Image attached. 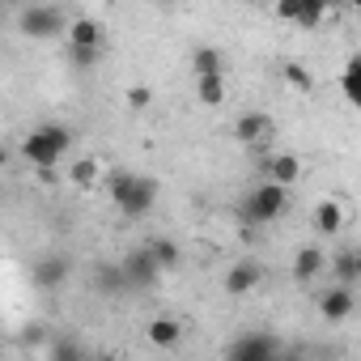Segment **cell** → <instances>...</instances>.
Wrapping results in <instances>:
<instances>
[{"label": "cell", "mask_w": 361, "mask_h": 361, "mask_svg": "<svg viewBox=\"0 0 361 361\" xmlns=\"http://www.w3.org/2000/svg\"><path fill=\"white\" fill-rule=\"evenodd\" d=\"M111 200L119 204L123 217H145L157 204V178L132 174V170H115L111 174Z\"/></svg>", "instance_id": "6da1fadb"}, {"label": "cell", "mask_w": 361, "mask_h": 361, "mask_svg": "<svg viewBox=\"0 0 361 361\" xmlns=\"http://www.w3.org/2000/svg\"><path fill=\"white\" fill-rule=\"evenodd\" d=\"M68 145H73V132H68L64 123H39V128L22 140V157H26L30 166H39V170H56V161L68 153Z\"/></svg>", "instance_id": "7a4b0ae2"}, {"label": "cell", "mask_w": 361, "mask_h": 361, "mask_svg": "<svg viewBox=\"0 0 361 361\" xmlns=\"http://www.w3.org/2000/svg\"><path fill=\"white\" fill-rule=\"evenodd\" d=\"M18 30L26 39H60L68 35V13L60 5H26L18 13Z\"/></svg>", "instance_id": "3957f363"}, {"label": "cell", "mask_w": 361, "mask_h": 361, "mask_svg": "<svg viewBox=\"0 0 361 361\" xmlns=\"http://www.w3.org/2000/svg\"><path fill=\"white\" fill-rule=\"evenodd\" d=\"M285 209H289V192L276 188V183H259V188L243 200V217H247L251 226H268V221H276Z\"/></svg>", "instance_id": "277c9868"}, {"label": "cell", "mask_w": 361, "mask_h": 361, "mask_svg": "<svg viewBox=\"0 0 361 361\" xmlns=\"http://www.w3.org/2000/svg\"><path fill=\"white\" fill-rule=\"evenodd\" d=\"M276 340L264 336V331H251V336H238L226 353V361H276Z\"/></svg>", "instance_id": "5b68a950"}, {"label": "cell", "mask_w": 361, "mask_h": 361, "mask_svg": "<svg viewBox=\"0 0 361 361\" xmlns=\"http://www.w3.org/2000/svg\"><path fill=\"white\" fill-rule=\"evenodd\" d=\"M119 272H123V285L128 289H149L157 276H161V268L153 264V255H149V247H140V251H132L123 264H119Z\"/></svg>", "instance_id": "8992f818"}, {"label": "cell", "mask_w": 361, "mask_h": 361, "mask_svg": "<svg viewBox=\"0 0 361 361\" xmlns=\"http://www.w3.org/2000/svg\"><path fill=\"white\" fill-rule=\"evenodd\" d=\"M68 47H77V51H102V22L98 18H73L68 22Z\"/></svg>", "instance_id": "52a82bcc"}, {"label": "cell", "mask_w": 361, "mask_h": 361, "mask_svg": "<svg viewBox=\"0 0 361 361\" xmlns=\"http://www.w3.org/2000/svg\"><path fill=\"white\" fill-rule=\"evenodd\" d=\"M276 18H285V22H298V26L314 30V26L327 18V5H319V0H285V5H276Z\"/></svg>", "instance_id": "ba28073f"}, {"label": "cell", "mask_w": 361, "mask_h": 361, "mask_svg": "<svg viewBox=\"0 0 361 361\" xmlns=\"http://www.w3.org/2000/svg\"><path fill=\"white\" fill-rule=\"evenodd\" d=\"M234 140H243V145H268L272 140V119L264 115V111H247L238 123H234Z\"/></svg>", "instance_id": "9c48e42d"}, {"label": "cell", "mask_w": 361, "mask_h": 361, "mask_svg": "<svg viewBox=\"0 0 361 361\" xmlns=\"http://www.w3.org/2000/svg\"><path fill=\"white\" fill-rule=\"evenodd\" d=\"M259 281H264V264H259V259H238V264L226 272V293L243 298V293H251Z\"/></svg>", "instance_id": "30bf717a"}, {"label": "cell", "mask_w": 361, "mask_h": 361, "mask_svg": "<svg viewBox=\"0 0 361 361\" xmlns=\"http://www.w3.org/2000/svg\"><path fill=\"white\" fill-rule=\"evenodd\" d=\"M259 170H264V183H276V188L289 192V188L298 183V174H302V161H298L293 153H281V157H268Z\"/></svg>", "instance_id": "8fae6325"}, {"label": "cell", "mask_w": 361, "mask_h": 361, "mask_svg": "<svg viewBox=\"0 0 361 361\" xmlns=\"http://www.w3.org/2000/svg\"><path fill=\"white\" fill-rule=\"evenodd\" d=\"M353 306H357V293L344 289V285H331V289L319 298V310H323L327 323H344V319L353 314Z\"/></svg>", "instance_id": "7c38bea8"}, {"label": "cell", "mask_w": 361, "mask_h": 361, "mask_svg": "<svg viewBox=\"0 0 361 361\" xmlns=\"http://www.w3.org/2000/svg\"><path fill=\"white\" fill-rule=\"evenodd\" d=\"M319 272H327V251H323V247H302V251L293 255V281L310 285Z\"/></svg>", "instance_id": "4fadbf2b"}, {"label": "cell", "mask_w": 361, "mask_h": 361, "mask_svg": "<svg viewBox=\"0 0 361 361\" xmlns=\"http://www.w3.org/2000/svg\"><path fill=\"white\" fill-rule=\"evenodd\" d=\"M64 276H68V259H60V255H47V259H39L30 268L35 289H56V285H64Z\"/></svg>", "instance_id": "5bb4252c"}, {"label": "cell", "mask_w": 361, "mask_h": 361, "mask_svg": "<svg viewBox=\"0 0 361 361\" xmlns=\"http://www.w3.org/2000/svg\"><path fill=\"white\" fill-rule=\"evenodd\" d=\"M327 272L336 276V285L353 289V285H357V276H361V255H357V247H348V251L331 255V259H327Z\"/></svg>", "instance_id": "9a60e30c"}, {"label": "cell", "mask_w": 361, "mask_h": 361, "mask_svg": "<svg viewBox=\"0 0 361 361\" xmlns=\"http://www.w3.org/2000/svg\"><path fill=\"white\" fill-rule=\"evenodd\" d=\"M192 73H196V81L200 77H226V56L217 47H196L192 51Z\"/></svg>", "instance_id": "2e32d148"}, {"label": "cell", "mask_w": 361, "mask_h": 361, "mask_svg": "<svg viewBox=\"0 0 361 361\" xmlns=\"http://www.w3.org/2000/svg\"><path fill=\"white\" fill-rule=\"evenodd\" d=\"M314 230H319L323 238H336V234L344 230V209H340L336 200H323V204L314 209Z\"/></svg>", "instance_id": "e0dca14e"}, {"label": "cell", "mask_w": 361, "mask_h": 361, "mask_svg": "<svg viewBox=\"0 0 361 361\" xmlns=\"http://www.w3.org/2000/svg\"><path fill=\"white\" fill-rule=\"evenodd\" d=\"M149 340H153L157 348H174L178 340H183V327H178L174 319H153V323H149Z\"/></svg>", "instance_id": "ac0fdd59"}, {"label": "cell", "mask_w": 361, "mask_h": 361, "mask_svg": "<svg viewBox=\"0 0 361 361\" xmlns=\"http://www.w3.org/2000/svg\"><path fill=\"white\" fill-rule=\"evenodd\" d=\"M226 94H230V90H226V77H200V81H196V98H200L204 106H221Z\"/></svg>", "instance_id": "d6986e66"}, {"label": "cell", "mask_w": 361, "mask_h": 361, "mask_svg": "<svg viewBox=\"0 0 361 361\" xmlns=\"http://www.w3.org/2000/svg\"><path fill=\"white\" fill-rule=\"evenodd\" d=\"M98 170H102L98 157H77L73 170H68V178H73L77 188H94V183H98Z\"/></svg>", "instance_id": "ffe728a7"}, {"label": "cell", "mask_w": 361, "mask_h": 361, "mask_svg": "<svg viewBox=\"0 0 361 361\" xmlns=\"http://www.w3.org/2000/svg\"><path fill=\"white\" fill-rule=\"evenodd\" d=\"M149 255H153V264H157L161 272H170V268L178 264V247H174V238H157V243H149Z\"/></svg>", "instance_id": "44dd1931"}, {"label": "cell", "mask_w": 361, "mask_h": 361, "mask_svg": "<svg viewBox=\"0 0 361 361\" xmlns=\"http://www.w3.org/2000/svg\"><path fill=\"white\" fill-rule=\"evenodd\" d=\"M340 85H344V98H348V102H361V60H357V56L344 64V77H340Z\"/></svg>", "instance_id": "7402d4cb"}, {"label": "cell", "mask_w": 361, "mask_h": 361, "mask_svg": "<svg viewBox=\"0 0 361 361\" xmlns=\"http://www.w3.org/2000/svg\"><path fill=\"white\" fill-rule=\"evenodd\" d=\"M47 357H51V361H85V348H81L77 340H68V336H56Z\"/></svg>", "instance_id": "603a6c76"}, {"label": "cell", "mask_w": 361, "mask_h": 361, "mask_svg": "<svg viewBox=\"0 0 361 361\" xmlns=\"http://www.w3.org/2000/svg\"><path fill=\"white\" fill-rule=\"evenodd\" d=\"M281 77H285L293 90H302V94H310V90H314V77H310V68H306V64H298V60H293V64H285V68H281Z\"/></svg>", "instance_id": "cb8c5ba5"}, {"label": "cell", "mask_w": 361, "mask_h": 361, "mask_svg": "<svg viewBox=\"0 0 361 361\" xmlns=\"http://www.w3.org/2000/svg\"><path fill=\"white\" fill-rule=\"evenodd\" d=\"M94 285H98L102 293H123V289H128L119 268H98V272H94Z\"/></svg>", "instance_id": "d4e9b609"}, {"label": "cell", "mask_w": 361, "mask_h": 361, "mask_svg": "<svg viewBox=\"0 0 361 361\" xmlns=\"http://www.w3.org/2000/svg\"><path fill=\"white\" fill-rule=\"evenodd\" d=\"M123 102H128L132 111H145V106L153 102V90H149V85H132V90L123 94Z\"/></svg>", "instance_id": "484cf974"}, {"label": "cell", "mask_w": 361, "mask_h": 361, "mask_svg": "<svg viewBox=\"0 0 361 361\" xmlns=\"http://www.w3.org/2000/svg\"><path fill=\"white\" fill-rule=\"evenodd\" d=\"M68 60H73L77 68H94V64H98V51H77V47H68Z\"/></svg>", "instance_id": "4316f807"}, {"label": "cell", "mask_w": 361, "mask_h": 361, "mask_svg": "<svg viewBox=\"0 0 361 361\" xmlns=\"http://www.w3.org/2000/svg\"><path fill=\"white\" fill-rule=\"evenodd\" d=\"M39 340H43V327H39V323H35V327H26V344H39Z\"/></svg>", "instance_id": "83f0119b"}, {"label": "cell", "mask_w": 361, "mask_h": 361, "mask_svg": "<svg viewBox=\"0 0 361 361\" xmlns=\"http://www.w3.org/2000/svg\"><path fill=\"white\" fill-rule=\"evenodd\" d=\"M276 361H302V357H276Z\"/></svg>", "instance_id": "f1b7e54d"}, {"label": "cell", "mask_w": 361, "mask_h": 361, "mask_svg": "<svg viewBox=\"0 0 361 361\" xmlns=\"http://www.w3.org/2000/svg\"><path fill=\"white\" fill-rule=\"evenodd\" d=\"M0 161H5V153H0Z\"/></svg>", "instance_id": "f546056e"}]
</instances>
